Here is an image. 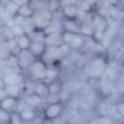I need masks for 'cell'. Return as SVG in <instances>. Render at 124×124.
Wrapping results in <instances>:
<instances>
[{"label":"cell","instance_id":"cell-1","mask_svg":"<svg viewBox=\"0 0 124 124\" xmlns=\"http://www.w3.org/2000/svg\"><path fill=\"white\" fill-rule=\"evenodd\" d=\"M47 68L48 66L41 58H37L25 72L31 81H45L47 75Z\"/></svg>","mask_w":124,"mask_h":124},{"label":"cell","instance_id":"cell-2","mask_svg":"<svg viewBox=\"0 0 124 124\" xmlns=\"http://www.w3.org/2000/svg\"><path fill=\"white\" fill-rule=\"evenodd\" d=\"M70 50L71 49L66 45H63L57 47H46L41 59L47 66H50V65H53L55 62H58L62 58H64Z\"/></svg>","mask_w":124,"mask_h":124},{"label":"cell","instance_id":"cell-3","mask_svg":"<svg viewBox=\"0 0 124 124\" xmlns=\"http://www.w3.org/2000/svg\"><path fill=\"white\" fill-rule=\"evenodd\" d=\"M36 59L37 58L28 49L19 50L16 54V63L17 67L23 71H26Z\"/></svg>","mask_w":124,"mask_h":124},{"label":"cell","instance_id":"cell-4","mask_svg":"<svg viewBox=\"0 0 124 124\" xmlns=\"http://www.w3.org/2000/svg\"><path fill=\"white\" fill-rule=\"evenodd\" d=\"M62 35H63L64 45H66L70 49H78L81 47L84 44V39L80 34L63 32Z\"/></svg>","mask_w":124,"mask_h":124},{"label":"cell","instance_id":"cell-5","mask_svg":"<svg viewBox=\"0 0 124 124\" xmlns=\"http://www.w3.org/2000/svg\"><path fill=\"white\" fill-rule=\"evenodd\" d=\"M78 1H67V2H59L60 4V12L64 18L66 19H76L78 14V8L77 7Z\"/></svg>","mask_w":124,"mask_h":124},{"label":"cell","instance_id":"cell-6","mask_svg":"<svg viewBox=\"0 0 124 124\" xmlns=\"http://www.w3.org/2000/svg\"><path fill=\"white\" fill-rule=\"evenodd\" d=\"M63 105L60 102H54V103H49L45 110H44V116L47 120H53L61 115L63 112Z\"/></svg>","mask_w":124,"mask_h":124},{"label":"cell","instance_id":"cell-7","mask_svg":"<svg viewBox=\"0 0 124 124\" xmlns=\"http://www.w3.org/2000/svg\"><path fill=\"white\" fill-rule=\"evenodd\" d=\"M91 26H92V30H93V36L103 35L107 29L106 17H103L98 14L93 15L92 20H91Z\"/></svg>","mask_w":124,"mask_h":124},{"label":"cell","instance_id":"cell-8","mask_svg":"<svg viewBox=\"0 0 124 124\" xmlns=\"http://www.w3.org/2000/svg\"><path fill=\"white\" fill-rule=\"evenodd\" d=\"M44 43H45L46 47L61 46L64 45L63 35H62V33H49V34H46Z\"/></svg>","mask_w":124,"mask_h":124},{"label":"cell","instance_id":"cell-9","mask_svg":"<svg viewBox=\"0 0 124 124\" xmlns=\"http://www.w3.org/2000/svg\"><path fill=\"white\" fill-rule=\"evenodd\" d=\"M18 99L13 98V97H6L5 99H3L0 103V108H2L3 109H5L6 111H8L9 113H14V112H17V108H18Z\"/></svg>","mask_w":124,"mask_h":124},{"label":"cell","instance_id":"cell-10","mask_svg":"<svg viewBox=\"0 0 124 124\" xmlns=\"http://www.w3.org/2000/svg\"><path fill=\"white\" fill-rule=\"evenodd\" d=\"M3 80L6 85L22 86L24 84V76L20 73H10L3 78Z\"/></svg>","mask_w":124,"mask_h":124},{"label":"cell","instance_id":"cell-11","mask_svg":"<svg viewBox=\"0 0 124 124\" xmlns=\"http://www.w3.org/2000/svg\"><path fill=\"white\" fill-rule=\"evenodd\" d=\"M105 67H106V64H105L104 59L101 57H97L91 61L89 65V70L93 77H98L102 75V73L105 70Z\"/></svg>","mask_w":124,"mask_h":124},{"label":"cell","instance_id":"cell-12","mask_svg":"<svg viewBox=\"0 0 124 124\" xmlns=\"http://www.w3.org/2000/svg\"><path fill=\"white\" fill-rule=\"evenodd\" d=\"M62 26H63V32L80 34V23L77 19L63 18Z\"/></svg>","mask_w":124,"mask_h":124},{"label":"cell","instance_id":"cell-13","mask_svg":"<svg viewBox=\"0 0 124 124\" xmlns=\"http://www.w3.org/2000/svg\"><path fill=\"white\" fill-rule=\"evenodd\" d=\"M46 45L44 42H31L30 46L28 50L36 57V58H42L46 51Z\"/></svg>","mask_w":124,"mask_h":124},{"label":"cell","instance_id":"cell-14","mask_svg":"<svg viewBox=\"0 0 124 124\" xmlns=\"http://www.w3.org/2000/svg\"><path fill=\"white\" fill-rule=\"evenodd\" d=\"M33 93L37 94L42 99L46 98L49 95L48 83H46V81H37V82H35V85L33 87Z\"/></svg>","mask_w":124,"mask_h":124},{"label":"cell","instance_id":"cell-15","mask_svg":"<svg viewBox=\"0 0 124 124\" xmlns=\"http://www.w3.org/2000/svg\"><path fill=\"white\" fill-rule=\"evenodd\" d=\"M42 100L43 99L41 97H39L37 94L31 92V93H29V94L26 95V97L24 99V102H25V106L26 107H29V108L35 109L36 108H38L41 105Z\"/></svg>","mask_w":124,"mask_h":124},{"label":"cell","instance_id":"cell-16","mask_svg":"<svg viewBox=\"0 0 124 124\" xmlns=\"http://www.w3.org/2000/svg\"><path fill=\"white\" fill-rule=\"evenodd\" d=\"M34 15V10L30 4V2L28 1L27 3H25L24 5H22L21 7L18 8V12L17 15L18 16L22 17V18H31Z\"/></svg>","mask_w":124,"mask_h":124},{"label":"cell","instance_id":"cell-17","mask_svg":"<svg viewBox=\"0 0 124 124\" xmlns=\"http://www.w3.org/2000/svg\"><path fill=\"white\" fill-rule=\"evenodd\" d=\"M16 46L18 48V50H24V49H28L31 44V40L29 39L27 34H22L20 36H18L17 38H16Z\"/></svg>","mask_w":124,"mask_h":124},{"label":"cell","instance_id":"cell-18","mask_svg":"<svg viewBox=\"0 0 124 124\" xmlns=\"http://www.w3.org/2000/svg\"><path fill=\"white\" fill-rule=\"evenodd\" d=\"M18 114H19V117L21 118V120L23 122H28V121H31L35 118L36 116V113H35V109L34 108H31L29 107H25V108H22L21 110L17 111Z\"/></svg>","mask_w":124,"mask_h":124},{"label":"cell","instance_id":"cell-19","mask_svg":"<svg viewBox=\"0 0 124 124\" xmlns=\"http://www.w3.org/2000/svg\"><path fill=\"white\" fill-rule=\"evenodd\" d=\"M5 91L7 93V96L18 99L20 94H21V91H22V86H19V85H6L5 86Z\"/></svg>","mask_w":124,"mask_h":124},{"label":"cell","instance_id":"cell-20","mask_svg":"<svg viewBox=\"0 0 124 124\" xmlns=\"http://www.w3.org/2000/svg\"><path fill=\"white\" fill-rule=\"evenodd\" d=\"M27 35L31 40V42H44L46 37V33L44 32V30H39V29H33Z\"/></svg>","mask_w":124,"mask_h":124},{"label":"cell","instance_id":"cell-21","mask_svg":"<svg viewBox=\"0 0 124 124\" xmlns=\"http://www.w3.org/2000/svg\"><path fill=\"white\" fill-rule=\"evenodd\" d=\"M11 123V113L0 108V124Z\"/></svg>","mask_w":124,"mask_h":124},{"label":"cell","instance_id":"cell-22","mask_svg":"<svg viewBox=\"0 0 124 124\" xmlns=\"http://www.w3.org/2000/svg\"><path fill=\"white\" fill-rule=\"evenodd\" d=\"M23 121L19 117L18 112H14L11 114V124H22Z\"/></svg>","mask_w":124,"mask_h":124},{"label":"cell","instance_id":"cell-23","mask_svg":"<svg viewBox=\"0 0 124 124\" xmlns=\"http://www.w3.org/2000/svg\"><path fill=\"white\" fill-rule=\"evenodd\" d=\"M5 86H6V84L3 80V78H0V90H3L5 88Z\"/></svg>","mask_w":124,"mask_h":124},{"label":"cell","instance_id":"cell-24","mask_svg":"<svg viewBox=\"0 0 124 124\" xmlns=\"http://www.w3.org/2000/svg\"><path fill=\"white\" fill-rule=\"evenodd\" d=\"M3 26H4V22H3V20L0 18V29H2Z\"/></svg>","mask_w":124,"mask_h":124},{"label":"cell","instance_id":"cell-25","mask_svg":"<svg viewBox=\"0 0 124 124\" xmlns=\"http://www.w3.org/2000/svg\"><path fill=\"white\" fill-rule=\"evenodd\" d=\"M6 124H11V123H6Z\"/></svg>","mask_w":124,"mask_h":124},{"label":"cell","instance_id":"cell-26","mask_svg":"<svg viewBox=\"0 0 124 124\" xmlns=\"http://www.w3.org/2000/svg\"><path fill=\"white\" fill-rule=\"evenodd\" d=\"M0 103H1V100H0Z\"/></svg>","mask_w":124,"mask_h":124}]
</instances>
